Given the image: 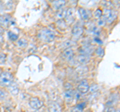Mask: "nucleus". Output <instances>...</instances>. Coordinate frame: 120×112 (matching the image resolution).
Returning <instances> with one entry per match:
<instances>
[{"instance_id":"obj_1","label":"nucleus","mask_w":120,"mask_h":112,"mask_svg":"<svg viewBox=\"0 0 120 112\" xmlns=\"http://www.w3.org/2000/svg\"><path fill=\"white\" fill-rule=\"evenodd\" d=\"M38 38L46 43H50L55 39V32L49 28L41 29L38 32Z\"/></svg>"},{"instance_id":"obj_2","label":"nucleus","mask_w":120,"mask_h":112,"mask_svg":"<svg viewBox=\"0 0 120 112\" xmlns=\"http://www.w3.org/2000/svg\"><path fill=\"white\" fill-rule=\"evenodd\" d=\"M13 82V75L12 73H10L8 71H2V73L0 74V85L2 87H7L10 86Z\"/></svg>"},{"instance_id":"obj_3","label":"nucleus","mask_w":120,"mask_h":112,"mask_svg":"<svg viewBox=\"0 0 120 112\" xmlns=\"http://www.w3.org/2000/svg\"><path fill=\"white\" fill-rule=\"evenodd\" d=\"M102 17L105 19L106 23H111V22H113L116 19V17H117V12H116V10H114V9L106 8L103 11Z\"/></svg>"},{"instance_id":"obj_4","label":"nucleus","mask_w":120,"mask_h":112,"mask_svg":"<svg viewBox=\"0 0 120 112\" xmlns=\"http://www.w3.org/2000/svg\"><path fill=\"white\" fill-rule=\"evenodd\" d=\"M12 23V15L9 13L0 15V27L2 29H6Z\"/></svg>"},{"instance_id":"obj_5","label":"nucleus","mask_w":120,"mask_h":112,"mask_svg":"<svg viewBox=\"0 0 120 112\" xmlns=\"http://www.w3.org/2000/svg\"><path fill=\"white\" fill-rule=\"evenodd\" d=\"M29 106L31 109L38 111L40 108L43 106V102L41 101L39 98H37V97H32V98H30V100H29Z\"/></svg>"},{"instance_id":"obj_6","label":"nucleus","mask_w":120,"mask_h":112,"mask_svg":"<svg viewBox=\"0 0 120 112\" xmlns=\"http://www.w3.org/2000/svg\"><path fill=\"white\" fill-rule=\"evenodd\" d=\"M75 13H76V11H75V8L73 7H69V8H67L66 10V16H65V22L68 24H71L72 22L74 21L75 19Z\"/></svg>"},{"instance_id":"obj_7","label":"nucleus","mask_w":120,"mask_h":112,"mask_svg":"<svg viewBox=\"0 0 120 112\" xmlns=\"http://www.w3.org/2000/svg\"><path fill=\"white\" fill-rule=\"evenodd\" d=\"M76 90L80 93V94H86L89 92V85L87 80H82L77 86Z\"/></svg>"},{"instance_id":"obj_8","label":"nucleus","mask_w":120,"mask_h":112,"mask_svg":"<svg viewBox=\"0 0 120 112\" xmlns=\"http://www.w3.org/2000/svg\"><path fill=\"white\" fill-rule=\"evenodd\" d=\"M83 34V26L80 25L79 23H76L72 28V35L74 38H79Z\"/></svg>"},{"instance_id":"obj_9","label":"nucleus","mask_w":120,"mask_h":112,"mask_svg":"<svg viewBox=\"0 0 120 112\" xmlns=\"http://www.w3.org/2000/svg\"><path fill=\"white\" fill-rule=\"evenodd\" d=\"M62 58L67 61H71L74 58V51L72 48H66L62 52Z\"/></svg>"},{"instance_id":"obj_10","label":"nucleus","mask_w":120,"mask_h":112,"mask_svg":"<svg viewBox=\"0 0 120 112\" xmlns=\"http://www.w3.org/2000/svg\"><path fill=\"white\" fill-rule=\"evenodd\" d=\"M89 60H90L89 56L82 55V54L78 55V56H77V58L75 59V61H76L77 64H80L81 66H84V65H86V64H87V63L89 62Z\"/></svg>"},{"instance_id":"obj_11","label":"nucleus","mask_w":120,"mask_h":112,"mask_svg":"<svg viewBox=\"0 0 120 112\" xmlns=\"http://www.w3.org/2000/svg\"><path fill=\"white\" fill-rule=\"evenodd\" d=\"M79 52H80V54H82V55L89 56L91 53H93V48L90 45H84V46H81L79 48Z\"/></svg>"},{"instance_id":"obj_12","label":"nucleus","mask_w":120,"mask_h":112,"mask_svg":"<svg viewBox=\"0 0 120 112\" xmlns=\"http://www.w3.org/2000/svg\"><path fill=\"white\" fill-rule=\"evenodd\" d=\"M78 14H79V17L82 20H88L90 17L87 9L83 8V7H79V8H78Z\"/></svg>"},{"instance_id":"obj_13","label":"nucleus","mask_w":120,"mask_h":112,"mask_svg":"<svg viewBox=\"0 0 120 112\" xmlns=\"http://www.w3.org/2000/svg\"><path fill=\"white\" fill-rule=\"evenodd\" d=\"M118 102V94H111V96L109 97L108 101L106 102V106H110V107H114V105H116V103Z\"/></svg>"},{"instance_id":"obj_14","label":"nucleus","mask_w":120,"mask_h":112,"mask_svg":"<svg viewBox=\"0 0 120 112\" xmlns=\"http://www.w3.org/2000/svg\"><path fill=\"white\" fill-rule=\"evenodd\" d=\"M48 109H49V112H61V107H60L59 104L56 103V102L50 103Z\"/></svg>"},{"instance_id":"obj_15","label":"nucleus","mask_w":120,"mask_h":112,"mask_svg":"<svg viewBox=\"0 0 120 112\" xmlns=\"http://www.w3.org/2000/svg\"><path fill=\"white\" fill-rule=\"evenodd\" d=\"M64 98L67 102H71L74 99V91L73 90H65Z\"/></svg>"},{"instance_id":"obj_16","label":"nucleus","mask_w":120,"mask_h":112,"mask_svg":"<svg viewBox=\"0 0 120 112\" xmlns=\"http://www.w3.org/2000/svg\"><path fill=\"white\" fill-rule=\"evenodd\" d=\"M65 4H66V1H64V0H61V1H53V2H52V6H53L57 11L60 10L61 8H63V7L65 6Z\"/></svg>"},{"instance_id":"obj_17","label":"nucleus","mask_w":120,"mask_h":112,"mask_svg":"<svg viewBox=\"0 0 120 112\" xmlns=\"http://www.w3.org/2000/svg\"><path fill=\"white\" fill-rule=\"evenodd\" d=\"M66 10L67 9H65V8H61L60 10H58L57 12H56V18H57L58 20L64 19L66 16Z\"/></svg>"},{"instance_id":"obj_18","label":"nucleus","mask_w":120,"mask_h":112,"mask_svg":"<svg viewBox=\"0 0 120 112\" xmlns=\"http://www.w3.org/2000/svg\"><path fill=\"white\" fill-rule=\"evenodd\" d=\"M56 25H57V27L59 29H61V30H64V29L67 28V23L65 22L64 19L62 20H57V22H56Z\"/></svg>"},{"instance_id":"obj_19","label":"nucleus","mask_w":120,"mask_h":112,"mask_svg":"<svg viewBox=\"0 0 120 112\" xmlns=\"http://www.w3.org/2000/svg\"><path fill=\"white\" fill-rule=\"evenodd\" d=\"M9 91L12 95H17L18 93H19V87H18L16 84H12V85H10Z\"/></svg>"},{"instance_id":"obj_20","label":"nucleus","mask_w":120,"mask_h":112,"mask_svg":"<svg viewBox=\"0 0 120 112\" xmlns=\"http://www.w3.org/2000/svg\"><path fill=\"white\" fill-rule=\"evenodd\" d=\"M102 14H103V10L101 9V8H97V9H95L94 13H93V16H94L95 19L98 20L99 18L102 17Z\"/></svg>"},{"instance_id":"obj_21","label":"nucleus","mask_w":120,"mask_h":112,"mask_svg":"<svg viewBox=\"0 0 120 112\" xmlns=\"http://www.w3.org/2000/svg\"><path fill=\"white\" fill-rule=\"evenodd\" d=\"M28 44V41L24 39V38H21V39H18L17 40V45L19 47H26Z\"/></svg>"},{"instance_id":"obj_22","label":"nucleus","mask_w":120,"mask_h":112,"mask_svg":"<svg viewBox=\"0 0 120 112\" xmlns=\"http://www.w3.org/2000/svg\"><path fill=\"white\" fill-rule=\"evenodd\" d=\"M76 72L79 73V74H85V73L88 72V68L86 66H79L76 69Z\"/></svg>"},{"instance_id":"obj_23","label":"nucleus","mask_w":120,"mask_h":112,"mask_svg":"<svg viewBox=\"0 0 120 112\" xmlns=\"http://www.w3.org/2000/svg\"><path fill=\"white\" fill-rule=\"evenodd\" d=\"M8 38L11 41H17L18 40V35L16 34V33L12 32V31H9L8 32Z\"/></svg>"},{"instance_id":"obj_24","label":"nucleus","mask_w":120,"mask_h":112,"mask_svg":"<svg viewBox=\"0 0 120 112\" xmlns=\"http://www.w3.org/2000/svg\"><path fill=\"white\" fill-rule=\"evenodd\" d=\"M8 97V93L5 89H0V100H5Z\"/></svg>"},{"instance_id":"obj_25","label":"nucleus","mask_w":120,"mask_h":112,"mask_svg":"<svg viewBox=\"0 0 120 112\" xmlns=\"http://www.w3.org/2000/svg\"><path fill=\"white\" fill-rule=\"evenodd\" d=\"M99 89H100V87H99L98 84H93L92 86H89V91L91 93H95V92L98 91Z\"/></svg>"},{"instance_id":"obj_26","label":"nucleus","mask_w":120,"mask_h":112,"mask_svg":"<svg viewBox=\"0 0 120 112\" xmlns=\"http://www.w3.org/2000/svg\"><path fill=\"white\" fill-rule=\"evenodd\" d=\"M95 54L96 55H98V56H103L104 55V49L102 47H97L96 49H95Z\"/></svg>"},{"instance_id":"obj_27","label":"nucleus","mask_w":120,"mask_h":112,"mask_svg":"<svg viewBox=\"0 0 120 112\" xmlns=\"http://www.w3.org/2000/svg\"><path fill=\"white\" fill-rule=\"evenodd\" d=\"M105 23H106V21H105V19L103 17H101V18H99V19L97 20V25H98V27L105 25Z\"/></svg>"},{"instance_id":"obj_28","label":"nucleus","mask_w":120,"mask_h":112,"mask_svg":"<svg viewBox=\"0 0 120 112\" xmlns=\"http://www.w3.org/2000/svg\"><path fill=\"white\" fill-rule=\"evenodd\" d=\"M5 61H6V54L0 53V64H3Z\"/></svg>"},{"instance_id":"obj_29","label":"nucleus","mask_w":120,"mask_h":112,"mask_svg":"<svg viewBox=\"0 0 120 112\" xmlns=\"http://www.w3.org/2000/svg\"><path fill=\"white\" fill-rule=\"evenodd\" d=\"M64 88L66 89V90H72L73 86H72V84H71L70 82H65L64 83Z\"/></svg>"},{"instance_id":"obj_30","label":"nucleus","mask_w":120,"mask_h":112,"mask_svg":"<svg viewBox=\"0 0 120 112\" xmlns=\"http://www.w3.org/2000/svg\"><path fill=\"white\" fill-rule=\"evenodd\" d=\"M76 107L78 108V109H80L81 111H83V109L86 107V103H85V102H81V103H79V104H77Z\"/></svg>"},{"instance_id":"obj_31","label":"nucleus","mask_w":120,"mask_h":112,"mask_svg":"<svg viewBox=\"0 0 120 112\" xmlns=\"http://www.w3.org/2000/svg\"><path fill=\"white\" fill-rule=\"evenodd\" d=\"M93 41H94V43H96V44H98V45H101L103 42H102V40H101L99 37H94L93 38Z\"/></svg>"},{"instance_id":"obj_32","label":"nucleus","mask_w":120,"mask_h":112,"mask_svg":"<svg viewBox=\"0 0 120 112\" xmlns=\"http://www.w3.org/2000/svg\"><path fill=\"white\" fill-rule=\"evenodd\" d=\"M114 111V107H110V106H105V109L103 112H112Z\"/></svg>"},{"instance_id":"obj_33","label":"nucleus","mask_w":120,"mask_h":112,"mask_svg":"<svg viewBox=\"0 0 120 112\" xmlns=\"http://www.w3.org/2000/svg\"><path fill=\"white\" fill-rule=\"evenodd\" d=\"M71 112H82L80 109H78V108L76 107V106H75V107H73L72 108V110H71Z\"/></svg>"},{"instance_id":"obj_34","label":"nucleus","mask_w":120,"mask_h":112,"mask_svg":"<svg viewBox=\"0 0 120 112\" xmlns=\"http://www.w3.org/2000/svg\"><path fill=\"white\" fill-rule=\"evenodd\" d=\"M3 42V36L2 35H0V44H1Z\"/></svg>"},{"instance_id":"obj_35","label":"nucleus","mask_w":120,"mask_h":112,"mask_svg":"<svg viewBox=\"0 0 120 112\" xmlns=\"http://www.w3.org/2000/svg\"><path fill=\"white\" fill-rule=\"evenodd\" d=\"M3 31H4V29H2L1 27H0V35H2V33H3Z\"/></svg>"},{"instance_id":"obj_36","label":"nucleus","mask_w":120,"mask_h":112,"mask_svg":"<svg viewBox=\"0 0 120 112\" xmlns=\"http://www.w3.org/2000/svg\"><path fill=\"white\" fill-rule=\"evenodd\" d=\"M114 112H119V108H117V110H115Z\"/></svg>"},{"instance_id":"obj_37","label":"nucleus","mask_w":120,"mask_h":112,"mask_svg":"<svg viewBox=\"0 0 120 112\" xmlns=\"http://www.w3.org/2000/svg\"><path fill=\"white\" fill-rule=\"evenodd\" d=\"M1 73H2V69H1V68H0V74H1Z\"/></svg>"},{"instance_id":"obj_38","label":"nucleus","mask_w":120,"mask_h":112,"mask_svg":"<svg viewBox=\"0 0 120 112\" xmlns=\"http://www.w3.org/2000/svg\"><path fill=\"white\" fill-rule=\"evenodd\" d=\"M86 112H93V111H91V110H87V111H86Z\"/></svg>"},{"instance_id":"obj_39","label":"nucleus","mask_w":120,"mask_h":112,"mask_svg":"<svg viewBox=\"0 0 120 112\" xmlns=\"http://www.w3.org/2000/svg\"><path fill=\"white\" fill-rule=\"evenodd\" d=\"M33 112H41V111H33Z\"/></svg>"}]
</instances>
